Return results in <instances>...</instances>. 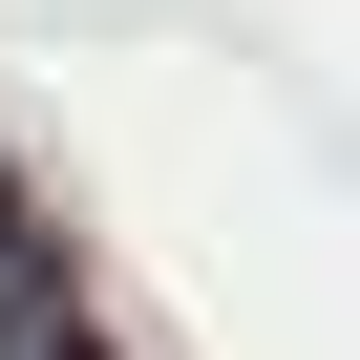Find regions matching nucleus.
<instances>
[{
	"mask_svg": "<svg viewBox=\"0 0 360 360\" xmlns=\"http://www.w3.org/2000/svg\"><path fill=\"white\" fill-rule=\"evenodd\" d=\"M22 360H106V339H85V318H64V297H43V318H22Z\"/></svg>",
	"mask_w": 360,
	"mask_h": 360,
	"instance_id": "2",
	"label": "nucleus"
},
{
	"mask_svg": "<svg viewBox=\"0 0 360 360\" xmlns=\"http://www.w3.org/2000/svg\"><path fill=\"white\" fill-rule=\"evenodd\" d=\"M64 276H43V233H22V191H0V318H43Z\"/></svg>",
	"mask_w": 360,
	"mask_h": 360,
	"instance_id": "1",
	"label": "nucleus"
}]
</instances>
